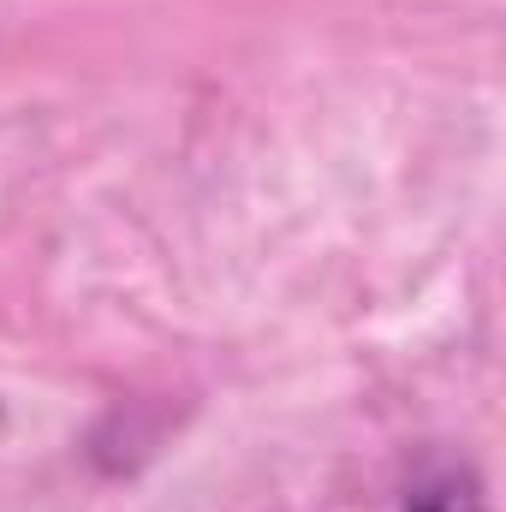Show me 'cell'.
Listing matches in <instances>:
<instances>
[{
  "mask_svg": "<svg viewBox=\"0 0 506 512\" xmlns=\"http://www.w3.org/2000/svg\"><path fill=\"white\" fill-rule=\"evenodd\" d=\"M387 512H489V501H483V483H477L471 465L435 459V465H423V471L399 489V501Z\"/></svg>",
  "mask_w": 506,
  "mask_h": 512,
  "instance_id": "obj_1",
  "label": "cell"
}]
</instances>
